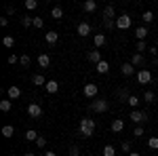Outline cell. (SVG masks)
I'll return each mask as SVG.
<instances>
[{"instance_id": "obj_1", "label": "cell", "mask_w": 158, "mask_h": 156, "mask_svg": "<svg viewBox=\"0 0 158 156\" xmlns=\"http://www.w3.org/2000/svg\"><path fill=\"white\" fill-rule=\"evenodd\" d=\"M95 129H97V122L93 118H89V116H85V118H80V127H78V135L80 137H91L93 133H95Z\"/></svg>"}, {"instance_id": "obj_2", "label": "cell", "mask_w": 158, "mask_h": 156, "mask_svg": "<svg viewBox=\"0 0 158 156\" xmlns=\"http://www.w3.org/2000/svg\"><path fill=\"white\" fill-rule=\"evenodd\" d=\"M137 82H139V84H148V82H152V72H150L148 68H141V70L137 72Z\"/></svg>"}, {"instance_id": "obj_3", "label": "cell", "mask_w": 158, "mask_h": 156, "mask_svg": "<svg viewBox=\"0 0 158 156\" xmlns=\"http://www.w3.org/2000/svg\"><path fill=\"white\" fill-rule=\"evenodd\" d=\"M131 120H133V122H137V124H141V122H146V120H148V112L131 110Z\"/></svg>"}, {"instance_id": "obj_4", "label": "cell", "mask_w": 158, "mask_h": 156, "mask_svg": "<svg viewBox=\"0 0 158 156\" xmlns=\"http://www.w3.org/2000/svg\"><path fill=\"white\" fill-rule=\"evenodd\" d=\"M108 108H110V103L106 99H97V101L91 103V110H93V112H106Z\"/></svg>"}, {"instance_id": "obj_5", "label": "cell", "mask_w": 158, "mask_h": 156, "mask_svg": "<svg viewBox=\"0 0 158 156\" xmlns=\"http://www.w3.org/2000/svg\"><path fill=\"white\" fill-rule=\"evenodd\" d=\"M116 27H118V30H127V27H131V17H129V15H120V17L116 19Z\"/></svg>"}, {"instance_id": "obj_6", "label": "cell", "mask_w": 158, "mask_h": 156, "mask_svg": "<svg viewBox=\"0 0 158 156\" xmlns=\"http://www.w3.org/2000/svg\"><path fill=\"white\" fill-rule=\"evenodd\" d=\"M27 114H30V118H40L42 116V108L38 103H30L27 106Z\"/></svg>"}, {"instance_id": "obj_7", "label": "cell", "mask_w": 158, "mask_h": 156, "mask_svg": "<svg viewBox=\"0 0 158 156\" xmlns=\"http://www.w3.org/2000/svg\"><path fill=\"white\" fill-rule=\"evenodd\" d=\"M6 93H9V99L15 101V99H19V97H21V89H19L17 84H13V86H9V91H6Z\"/></svg>"}, {"instance_id": "obj_8", "label": "cell", "mask_w": 158, "mask_h": 156, "mask_svg": "<svg viewBox=\"0 0 158 156\" xmlns=\"http://www.w3.org/2000/svg\"><path fill=\"white\" fill-rule=\"evenodd\" d=\"M76 32L80 34V38H85V36H89V34H91V25L86 23V21H82V23H78Z\"/></svg>"}, {"instance_id": "obj_9", "label": "cell", "mask_w": 158, "mask_h": 156, "mask_svg": "<svg viewBox=\"0 0 158 156\" xmlns=\"http://www.w3.org/2000/svg\"><path fill=\"white\" fill-rule=\"evenodd\" d=\"M97 91H99L97 84H93V82L85 84V95H86V97H95V95H97Z\"/></svg>"}, {"instance_id": "obj_10", "label": "cell", "mask_w": 158, "mask_h": 156, "mask_svg": "<svg viewBox=\"0 0 158 156\" xmlns=\"http://www.w3.org/2000/svg\"><path fill=\"white\" fill-rule=\"evenodd\" d=\"M44 40H47V44H55V42L59 40V34H57L55 30H51V32L44 34Z\"/></svg>"}, {"instance_id": "obj_11", "label": "cell", "mask_w": 158, "mask_h": 156, "mask_svg": "<svg viewBox=\"0 0 158 156\" xmlns=\"http://www.w3.org/2000/svg\"><path fill=\"white\" fill-rule=\"evenodd\" d=\"M120 72L124 74V76H131V74L135 72V65L131 63V61H127V63H122V65H120Z\"/></svg>"}, {"instance_id": "obj_12", "label": "cell", "mask_w": 158, "mask_h": 156, "mask_svg": "<svg viewBox=\"0 0 158 156\" xmlns=\"http://www.w3.org/2000/svg\"><path fill=\"white\" fill-rule=\"evenodd\" d=\"M103 21H114V6L112 4H108L103 9Z\"/></svg>"}, {"instance_id": "obj_13", "label": "cell", "mask_w": 158, "mask_h": 156, "mask_svg": "<svg viewBox=\"0 0 158 156\" xmlns=\"http://www.w3.org/2000/svg\"><path fill=\"white\" fill-rule=\"evenodd\" d=\"M86 57H89V61H93L95 65H97L99 61H103V59H101V53H99L97 48H95V51H89V55H86Z\"/></svg>"}, {"instance_id": "obj_14", "label": "cell", "mask_w": 158, "mask_h": 156, "mask_svg": "<svg viewBox=\"0 0 158 156\" xmlns=\"http://www.w3.org/2000/svg\"><path fill=\"white\" fill-rule=\"evenodd\" d=\"M122 129H124V120L122 118H114L112 120V131L114 133H120Z\"/></svg>"}, {"instance_id": "obj_15", "label": "cell", "mask_w": 158, "mask_h": 156, "mask_svg": "<svg viewBox=\"0 0 158 156\" xmlns=\"http://www.w3.org/2000/svg\"><path fill=\"white\" fill-rule=\"evenodd\" d=\"M93 44H95V48H101L106 44V34H95L93 36Z\"/></svg>"}, {"instance_id": "obj_16", "label": "cell", "mask_w": 158, "mask_h": 156, "mask_svg": "<svg viewBox=\"0 0 158 156\" xmlns=\"http://www.w3.org/2000/svg\"><path fill=\"white\" fill-rule=\"evenodd\" d=\"M38 65H40V68H49V65H51V57L47 55V53L38 55Z\"/></svg>"}, {"instance_id": "obj_17", "label": "cell", "mask_w": 158, "mask_h": 156, "mask_svg": "<svg viewBox=\"0 0 158 156\" xmlns=\"http://www.w3.org/2000/svg\"><path fill=\"white\" fill-rule=\"evenodd\" d=\"M44 86H47V93H57L59 91V82L57 80H47Z\"/></svg>"}, {"instance_id": "obj_18", "label": "cell", "mask_w": 158, "mask_h": 156, "mask_svg": "<svg viewBox=\"0 0 158 156\" xmlns=\"http://www.w3.org/2000/svg\"><path fill=\"white\" fill-rule=\"evenodd\" d=\"M146 36H148V27L146 25H141V27L135 30V38H137V40H146Z\"/></svg>"}, {"instance_id": "obj_19", "label": "cell", "mask_w": 158, "mask_h": 156, "mask_svg": "<svg viewBox=\"0 0 158 156\" xmlns=\"http://www.w3.org/2000/svg\"><path fill=\"white\" fill-rule=\"evenodd\" d=\"M32 82L36 84V86H44V84H47V78H44L42 74H34V76H32Z\"/></svg>"}, {"instance_id": "obj_20", "label": "cell", "mask_w": 158, "mask_h": 156, "mask_svg": "<svg viewBox=\"0 0 158 156\" xmlns=\"http://www.w3.org/2000/svg\"><path fill=\"white\" fill-rule=\"evenodd\" d=\"M82 9H85L86 13H93V11H97V2H95V0H86L85 4H82Z\"/></svg>"}, {"instance_id": "obj_21", "label": "cell", "mask_w": 158, "mask_h": 156, "mask_svg": "<svg viewBox=\"0 0 158 156\" xmlns=\"http://www.w3.org/2000/svg\"><path fill=\"white\" fill-rule=\"evenodd\" d=\"M38 137H40V135H38L34 129H27V131H25V139H27V141H34V144H36Z\"/></svg>"}, {"instance_id": "obj_22", "label": "cell", "mask_w": 158, "mask_h": 156, "mask_svg": "<svg viewBox=\"0 0 158 156\" xmlns=\"http://www.w3.org/2000/svg\"><path fill=\"white\" fill-rule=\"evenodd\" d=\"M51 17H53V19H61V17H63V9H61V6H53V9H51Z\"/></svg>"}, {"instance_id": "obj_23", "label": "cell", "mask_w": 158, "mask_h": 156, "mask_svg": "<svg viewBox=\"0 0 158 156\" xmlns=\"http://www.w3.org/2000/svg\"><path fill=\"white\" fill-rule=\"evenodd\" d=\"M2 135H4V137H13V135H15V127H13V124H4V127H2Z\"/></svg>"}, {"instance_id": "obj_24", "label": "cell", "mask_w": 158, "mask_h": 156, "mask_svg": "<svg viewBox=\"0 0 158 156\" xmlns=\"http://www.w3.org/2000/svg\"><path fill=\"white\" fill-rule=\"evenodd\" d=\"M131 63L133 65H143V55L141 53H135L133 57H131Z\"/></svg>"}, {"instance_id": "obj_25", "label": "cell", "mask_w": 158, "mask_h": 156, "mask_svg": "<svg viewBox=\"0 0 158 156\" xmlns=\"http://www.w3.org/2000/svg\"><path fill=\"white\" fill-rule=\"evenodd\" d=\"M108 70H110L108 61H99V63H97V72L99 74H108Z\"/></svg>"}, {"instance_id": "obj_26", "label": "cell", "mask_w": 158, "mask_h": 156, "mask_svg": "<svg viewBox=\"0 0 158 156\" xmlns=\"http://www.w3.org/2000/svg\"><path fill=\"white\" fill-rule=\"evenodd\" d=\"M11 108H13V101H11V99H2V101H0V110H2V112H9Z\"/></svg>"}, {"instance_id": "obj_27", "label": "cell", "mask_w": 158, "mask_h": 156, "mask_svg": "<svg viewBox=\"0 0 158 156\" xmlns=\"http://www.w3.org/2000/svg\"><path fill=\"white\" fill-rule=\"evenodd\" d=\"M2 44H4L6 48L15 47V36H4V38H2Z\"/></svg>"}, {"instance_id": "obj_28", "label": "cell", "mask_w": 158, "mask_h": 156, "mask_svg": "<svg viewBox=\"0 0 158 156\" xmlns=\"http://www.w3.org/2000/svg\"><path fill=\"white\" fill-rule=\"evenodd\" d=\"M21 25H23V27H30V25H34V17H30V15L21 17Z\"/></svg>"}, {"instance_id": "obj_29", "label": "cell", "mask_w": 158, "mask_h": 156, "mask_svg": "<svg viewBox=\"0 0 158 156\" xmlns=\"http://www.w3.org/2000/svg\"><path fill=\"white\" fill-rule=\"evenodd\" d=\"M141 19H143L146 23H152V21H154V13H152V11H146L143 15H141Z\"/></svg>"}, {"instance_id": "obj_30", "label": "cell", "mask_w": 158, "mask_h": 156, "mask_svg": "<svg viewBox=\"0 0 158 156\" xmlns=\"http://www.w3.org/2000/svg\"><path fill=\"white\" fill-rule=\"evenodd\" d=\"M23 6L27 9V11H34V9L38 6V2H36V0H25V2H23Z\"/></svg>"}, {"instance_id": "obj_31", "label": "cell", "mask_w": 158, "mask_h": 156, "mask_svg": "<svg viewBox=\"0 0 158 156\" xmlns=\"http://www.w3.org/2000/svg\"><path fill=\"white\" fill-rule=\"evenodd\" d=\"M135 48H137V53H143V51L148 48L146 40H137V44H135Z\"/></svg>"}, {"instance_id": "obj_32", "label": "cell", "mask_w": 158, "mask_h": 156, "mask_svg": "<svg viewBox=\"0 0 158 156\" xmlns=\"http://www.w3.org/2000/svg\"><path fill=\"white\" fill-rule=\"evenodd\" d=\"M148 148L158 150V137H150V139H148Z\"/></svg>"}, {"instance_id": "obj_33", "label": "cell", "mask_w": 158, "mask_h": 156, "mask_svg": "<svg viewBox=\"0 0 158 156\" xmlns=\"http://www.w3.org/2000/svg\"><path fill=\"white\" fill-rule=\"evenodd\" d=\"M127 103H129L131 108H135V106H139V97H137V95H131V97H129V101H127Z\"/></svg>"}, {"instance_id": "obj_34", "label": "cell", "mask_w": 158, "mask_h": 156, "mask_svg": "<svg viewBox=\"0 0 158 156\" xmlns=\"http://www.w3.org/2000/svg\"><path fill=\"white\" fill-rule=\"evenodd\" d=\"M114 154H116L114 145H106V148H103V156H114Z\"/></svg>"}, {"instance_id": "obj_35", "label": "cell", "mask_w": 158, "mask_h": 156, "mask_svg": "<svg viewBox=\"0 0 158 156\" xmlns=\"http://www.w3.org/2000/svg\"><path fill=\"white\" fill-rule=\"evenodd\" d=\"M19 63H21L23 68H27V65H30V55H21V57H19Z\"/></svg>"}, {"instance_id": "obj_36", "label": "cell", "mask_w": 158, "mask_h": 156, "mask_svg": "<svg viewBox=\"0 0 158 156\" xmlns=\"http://www.w3.org/2000/svg\"><path fill=\"white\" fill-rule=\"evenodd\" d=\"M70 156H82L80 148H78V145H72V148H70Z\"/></svg>"}, {"instance_id": "obj_37", "label": "cell", "mask_w": 158, "mask_h": 156, "mask_svg": "<svg viewBox=\"0 0 158 156\" xmlns=\"http://www.w3.org/2000/svg\"><path fill=\"white\" fill-rule=\"evenodd\" d=\"M36 145H38V148H44V145H47V137H42V135H40V137L36 139Z\"/></svg>"}, {"instance_id": "obj_38", "label": "cell", "mask_w": 158, "mask_h": 156, "mask_svg": "<svg viewBox=\"0 0 158 156\" xmlns=\"http://www.w3.org/2000/svg\"><path fill=\"white\" fill-rule=\"evenodd\" d=\"M44 25V19L42 17H34V27H42Z\"/></svg>"}, {"instance_id": "obj_39", "label": "cell", "mask_w": 158, "mask_h": 156, "mask_svg": "<svg viewBox=\"0 0 158 156\" xmlns=\"http://www.w3.org/2000/svg\"><path fill=\"white\" fill-rule=\"evenodd\" d=\"M143 99H146L148 103H152V101H154V93H152V91H146V95H143Z\"/></svg>"}, {"instance_id": "obj_40", "label": "cell", "mask_w": 158, "mask_h": 156, "mask_svg": "<svg viewBox=\"0 0 158 156\" xmlns=\"http://www.w3.org/2000/svg\"><path fill=\"white\" fill-rule=\"evenodd\" d=\"M122 152H127V154H131V144H129V141H122Z\"/></svg>"}, {"instance_id": "obj_41", "label": "cell", "mask_w": 158, "mask_h": 156, "mask_svg": "<svg viewBox=\"0 0 158 156\" xmlns=\"http://www.w3.org/2000/svg\"><path fill=\"white\" fill-rule=\"evenodd\" d=\"M133 135H135V137H141V135H143V127H141V124H139V127H135Z\"/></svg>"}, {"instance_id": "obj_42", "label": "cell", "mask_w": 158, "mask_h": 156, "mask_svg": "<svg viewBox=\"0 0 158 156\" xmlns=\"http://www.w3.org/2000/svg\"><path fill=\"white\" fill-rule=\"evenodd\" d=\"M17 61H19V57H17L15 53H13V55H9V63H11V65H15Z\"/></svg>"}, {"instance_id": "obj_43", "label": "cell", "mask_w": 158, "mask_h": 156, "mask_svg": "<svg viewBox=\"0 0 158 156\" xmlns=\"http://www.w3.org/2000/svg\"><path fill=\"white\" fill-rule=\"evenodd\" d=\"M6 15H15V6H6Z\"/></svg>"}, {"instance_id": "obj_44", "label": "cell", "mask_w": 158, "mask_h": 156, "mask_svg": "<svg viewBox=\"0 0 158 156\" xmlns=\"http://www.w3.org/2000/svg\"><path fill=\"white\" fill-rule=\"evenodd\" d=\"M42 156H57V154H55V152H44Z\"/></svg>"}, {"instance_id": "obj_45", "label": "cell", "mask_w": 158, "mask_h": 156, "mask_svg": "<svg viewBox=\"0 0 158 156\" xmlns=\"http://www.w3.org/2000/svg\"><path fill=\"white\" fill-rule=\"evenodd\" d=\"M23 156H34V152H25V154Z\"/></svg>"}, {"instance_id": "obj_46", "label": "cell", "mask_w": 158, "mask_h": 156, "mask_svg": "<svg viewBox=\"0 0 158 156\" xmlns=\"http://www.w3.org/2000/svg\"><path fill=\"white\" fill-rule=\"evenodd\" d=\"M129 156H139V154H137V152H131V154H129Z\"/></svg>"}]
</instances>
